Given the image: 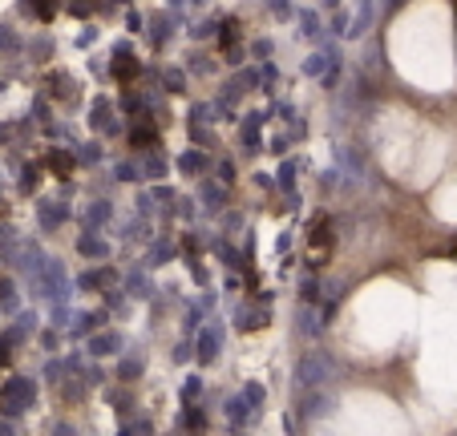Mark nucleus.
<instances>
[{"label": "nucleus", "instance_id": "nucleus-1", "mask_svg": "<svg viewBox=\"0 0 457 436\" xmlns=\"http://www.w3.org/2000/svg\"><path fill=\"white\" fill-rule=\"evenodd\" d=\"M336 218L328 214V210H316L312 218H308V259H304V267L320 275V267H328V259L336 254Z\"/></svg>", "mask_w": 457, "mask_h": 436}, {"label": "nucleus", "instance_id": "nucleus-2", "mask_svg": "<svg viewBox=\"0 0 457 436\" xmlns=\"http://www.w3.org/2000/svg\"><path fill=\"white\" fill-rule=\"evenodd\" d=\"M89 134L101 141H126V130H130V121L118 114V97H110V93H97L94 101H89Z\"/></svg>", "mask_w": 457, "mask_h": 436}, {"label": "nucleus", "instance_id": "nucleus-3", "mask_svg": "<svg viewBox=\"0 0 457 436\" xmlns=\"http://www.w3.org/2000/svg\"><path fill=\"white\" fill-rule=\"evenodd\" d=\"M142 57H138V49H134V41L130 37H121V41H114V49H110V81L114 85H138L142 81Z\"/></svg>", "mask_w": 457, "mask_h": 436}, {"label": "nucleus", "instance_id": "nucleus-4", "mask_svg": "<svg viewBox=\"0 0 457 436\" xmlns=\"http://www.w3.org/2000/svg\"><path fill=\"white\" fill-rule=\"evenodd\" d=\"M332 372H336L332 351H328V347H312V351H304L300 364H295V388L300 392L304 388H324Z\"/></svg>", "mask_w": 457, "mask_h": 436}, {"label": "nucleus", "instance_id": "nucleus-5", "mask_svg": "<svg viewBox=\"0 0 457 436\" xmlns=\"http://www.w3.org/2000/svg\"><path fill=\"white\" fill-rule=\"evenodd\" d=\"M73 287H77L81 295H101V291H114V287H121V267H114V263H89L81 275L73 279Z\"/></svg>", "mask_w": 457, "mask_h": 436}, {"label": "nucleus", "instance_id": "nucleus-6", "mask_svg": "<svg viewBox=\"0 0 457 436\" xmlns=\"http://www.w3.org/2000/svg\"><path fill=\"white\" fill-rule=\"evenodd\" d=\"M121 291L134 299V303H154V299H158V283H154V271L146 267L142 259H138V263H130V267L121 271Z\"/></svg>", "mask_w": 457, "mask_h": 436}, {"label": "nucleus", "instance_id": "nucleus-7", "mask_svg": "<svg viewBox=\"0 0 457 436\" xmlns=\"http://www.w3.org/2000/svg\"><path fill=\"white\" fill-rule=\"evenodd\" d=\"M174 170H178V178H187V182L211 178V174H215V154H211V150H198V146H187L182 154H174Z\"/></svg>", "mask_w": 457, "mask_h": 436}, {"label": "nucleus", "instance_id": "nucleus-8", "mask_svg": "<svg viewBox=\"0 0 457 436\" xmlns=\"http://www.w3.org/2000/svg\"><path fill=\"white\" fill-rule=\"evenodd\" d=\"M194 198H198V207H202L207 218H218L223 210L231 207V186H223L215 174H211V178H198V182H194Z\"/></svg>", "mask_w": 457, "mask_h": 436}, {"label": "nucleus", "instance_id": "nucleus-9", "mask_svg": "<svg viewBox=\"0 0 457 436\" xmlns=\"http://www.w3.org/2000/svg\"><path fill=\"white\" fill-rule=\"evenodd\" d=\"M271 323V303H264V299L247 295L235 303V315H231V327L235 331H259V327H267Z\"/></svg>", "mask_w": 457, "mask_h": 436}, {"label": "nucleus", "instance_id": "nucleus-10", "mask_svg": "<svg viewBox=\"0 0 457 436\" xmlns=\"http://www.w3.org/2000/svg\"><path fill=\"white\" fill-rule=\"evenodd\" d=\"M223 335H227V331H223V320H207V327H202V331H198V335H194V364L198 367H211L218 360V351H223Z\"/></svg>", "mask_w": 457, "mask_h": 436}, {"label": "nucleus", "instance_id": "nucleus-11", "mask_svg": "<svg viewBox=\"0 0 457 436\" xmlns=\"http://www.w3.org/2000/svg\"><path fill=\"white\" fill-rule=\"evenodd\" d=\"M114 198L110 194H89V202L77 210V218H81V230H110V223H114Z\"/></svg>", "mask_w": 457, "mask_h": 436}, {"label": "nucleus", "instance_id": "nucleus-12", "mask_svg": "<svg viewBox=\"0 0 457 436\" xmlns=\"http://www.w3.org/2000/svg\"><path fill=\"white\" fill-rule=\"evenodd\" d=\"M121 347H126V331L121 327H101V331H94L89 340H85V351L94 356V360H110V356H121Z\"/></svg>", "mask_w": 457, "mask_h": 436}, {"label": "nucleus", "instance_id": "nucleus-13", "mask_svg": "<svg viewBox=\"0 0 457 436\" xmlns=\"http://www.w3.org/2000/svg\"><path fill=\"white\" fill-rule=\"evenodd\" d=\"M77 254H81L85 263H110V259H114V243H110V234H101V230H81V234H77Z\"/></svg>", "mask_w": 457, "mask_h": 436}, {"label": "nucleus", "instance_id": "nucleus-14", "mask_svg": "<svg viewBox=\"0 0 457 436\" xmlns=\"http://www.w3.org/2000/svg\"><path fill=\"white\" fill-rule=\"evenodd\" d=\"M146 267H150V271H158V267H170V263H178V259H182V247H178V238H170V234H154V238H150V243H146Z\"/></svg>", "mask_w": 457, "mask_h": 436}, {"label": "nucleus", "instance_id": "nucleus-15", "mask_svg": "<svg viewBox=\"0 0 457 436\" xmlns=\"http://www.w3.org/2000/svg\"><path fill=\"white\" fill-rule=\"evenodd\" d=\"M174 33H178V21H174L170 12H150V17H146V41H150L154 53H162V49L174 41Z\"/></svg>", "mask_w": 457, "mask_h": 436}, {"label": "nucleus", "instance_id": "nucleus-16", "mask_svg": "<svg viewBox=\"0 0 457 436\" xmlns=\"http://www.w3.org/2000/svg\"><path fill=\"white\" fill-rule=\"evenodd\" d=\"M37 214H41V230L53 234V230L65 227L77 210L69 207V198H57V202H53V198H41V202H37Z\"/></svg>", "mask_w": 457, "mask_h": 436}, {"label": "nucleus", "instance_id": "nucleus-17", "mask_svg": "<svg viewBox=\"0 0 457 436\" xmlns=\"http://www.w3.org/2000/svg\"><path fill=\"white\" fill-rule=\"evenodd\" d=\"M110 320H114V315H110L101 303H97V307H81V311L73 315V327H69V331H73V335H81V340H89L94 331L110 327Z\"/></svg>", "mask_w": 457, "mask_h": 436}, {"label": "nucleus", "instance_id": "nucleus-18", "mask_svg": "<svg viewBox=\"0 0 457 436\" xmlns=\"http://www.w3.org/2000/svg\"><path fill=\"white\" fill-rule=\"evenodd\" d=\"M138 158H142L146 186H150V182H166V174L174 170V162H170L166 146H158V150H146V154H138Z\"/></svg>", "mask_w": 457, "mask_h": 436}, {"label": "nucleus", "instance_id": "nucleus-19", "mask_svg": "<svg viewBox=\"0 0 457 436\" xmlns=\"http://www.w3.org/2000/svg\"><path fill=\"white\" fill-rule=\"evenodd\" d=\"M158 89H166L170 97H187L191 93V73L182 65H158Z\"/></svg>", "mask_w": 457, "mask_h": 436}, {"label": "nucleus", "instance_id": "nucleus-20", "mask_svg": "<svg viewBox=\"0 0 457 436\" xmlns=\"http://www.w3.org/2000/svg\"><path fill=\"white\" fill-rule=\"evenodd\" d=\"M291 331H295L300 340H316V335H324L320 311H316V307H308V303H300V307H295V315H291Z\"/></svg>", "mask_w": 457, "mask_h": 436}, {"label": "nucleus", "instance_id": "nucleus-21", "mask_svg": "<svg viewBox=\"0 0 457 436\" xmlns=\"http://www.w3.org/2000/svg\"><path fill=\"white\" fill-rule=\"evenodd\" d=\"M41 166H45V170H53V174L65 182V174H73L81 162H77V150H61V146H53V150H45V154H41Z\"/></svg>", "mask_w": 457, "mask_h": 436}, {"label": "nucleus", "instance_id": "nucleus-22", "mask_svg": "<svg viewBox=\"0 0 457 436\" xmlns=\"http://www.w3.org/2000/svg\"><path fill=\"white\" fill-rule=\"evenodd\" d=\"M114 186H146L142 158H138V154H130V158H118V162H114Z\"/></svg>", "mask_w": 457, "mask_h": 436}, {"label": "nucleus", "instance_id": "nucleus-23", "mask_svg": "<svg viewBox=\"0 0 457 436\" xmlns=\"http://www.w3.org/2000/svg\"><path fill=\"white\" fill-rule=\"evenodd\" d=\"M300 162L304 158H279V166H275V190L288 198V194H295V182H300Z\"/></svg>", "mask_w": 457, "mask_h": 436}, {"label": "nucleus", "instance_id": "nucleus-24", "mask_svg": "<svg viewBox=\"0 0 457 436\" xmlns=\"http://www.w3.org/2000/svg\"><path fill=\"white\" fill-rule=\"evenodd\" d=\"M49 85H53V89H49V97H53V101H65V105H73V101H77V81H73L69 73L53 69V73H49Z\"/></svg>", "mask_w": 457, "mask_h": 436}, {"label": "nucleus", "instance_id": "nucleus-25", "mask_svg": "<svg viewBox=\"0 0 457 436\" xmlns=\"http://www.w3.org/2000/svg\"><path fill=\"white\" fill-rule=\"evenodd\" d=\"M218 21H223V17H215V12H211V17H198V21H191V24H187V37H191L194 45L218 41Z\"/></svg>", "mask_w": 457, "mask_h": 436}, {"label": "nucleus", "instance_id": "nucleus-26", "mask_svg": "<svg viewBox=\"0 0 457 436\" xmlns=\"http://www.w3.org/2000/svg\"><path fill=\"white\" fill-rule=\"evenodd\" d=\"M73 150H77V162H81V166H105V158H110V154H105V141L94 138V134L85 141H77Z\"/></svg>", "mask_w": 457, "mask_h": 436}, {"label": "nucleus", "instance_id": "nucleus-27", "mask_svg": "<svg viewBox=\"0 0 457 436\" xmlns=\"http://www.w3.org/2000/svg\"><path fill=\"white\" fill-rule=\"evenodd\" d=\"M146 372V351L142 347H130L126 356H121V364H118V380L121 384H130V380H138Z\"/></svg>", "mask_w": 457, "mask_h": 436}, {"label": "nucleus", "instance_id": "nucleus-28", "mask_svg": "<svg viewBox=\"0 0 457 436\" xmlns=\"http://www.w3.org/2000/svg\"><path fill=\"white\" fill-rule=\"evenodd\" d=\"M182 69H187V73H194V77H211V73L218 69V61L211 57V53H207V49H198V45H194L191 53H187V61H182Z\"/></svg>", "mask_w": 457, "mask_h": 436}, {"label": "nucleus", "instance_id": "nucleus-29", "mask_svg": "<svg viewBox=\"0 0 457 436\" xmlns=\"http://www.w3.org/2000/svg\"><path fill=\"white\" fill-rule=\"evenodd\" d=\"M295 295H300V303H308V307H320V299H324V279L312 275V271H304L300 287H295Z\"/></svg>", "mask_w": 457, "mask_h": 436}, {"label": "nucleus", "instance_id": "nucleus-30", "mask_svg": "<svg viewBox=\"0 0 457 436\" xmlns=\"http://www.w3.org/2000/svg\"><path fill=\"white\" fill-rule=\"evenodd\" d=\"M235 45H243V21L239 17H223L218 21V49L227 53V49H235Z\"/></svg>", "mask_w": 457, "mask_h": 436}, {"label": "nucleus", "instance_id": "nucleus-31", "mask_svg": "<svg viewBox=\"0 0 457 436\" xmlns=\"http://www.w3.org/2000/svg\"><path fill=\"white\" fill-rule=\"evenodd\" d=\"M174 214H178V223H187V227L202 223V207H198V198H194V194H178V202H174Z\"/></svg>", "mask_w": 457, "mask_h": 436}, {"label": "nucleus", "instance_id": "nucleus-32", "mask_svg": "<svg viewBox=\"0 0 457 436\" xmlns=\"http://www.w3.org/2000/svg\"><path fill=\"white\" fill-rule=\"evenodd\" d=\"M187 138H191V146H198V150H211V154L218 150L215 125H187Z\"/></svg>", "mask_w": 457, "mask_h": 436}, {"label": "nucleus", "instance_id": "nucleus-33", "mask_svg": "<svg viewBox=\"0 0 457 436\" xmlns=\"http://www.w3.org/2000/svg\"><path fill=\"white\" fill-rule=\"evenodd\" d=\"M215 97H223L227 105H235V110H239V105H243V97H247V89H243V85H239V77L231 73V77H227V81L218 85V93H215Z\"/></svg>", "mask_w": 457, "mask_h": 436}, {"label": "nucleus", "instance_id": "nucleus-34", "mask_svg": "<svg viewBox=\"0 0 457 436\" xmlns=\"http://www.w3.org/2000/svg\"><path fill=\"white\" fill-rule=\"evenodd\" d=\"M73 315H77V311H73L69 303H49V323H53L57 331H69V327H73Z\"/></svg>", "mask_w": 457, "mask_h": 436}, {"label": "nucleus", "instance_id": "nucleus-35", "mask_svg": "<svg viewBox=\"0 0 457 436\" xmlns=\"http://www.w3.org/2000/svg\"><path fill=\"white\" fill-rule=\"evenodd\" d=\"M264 8L279 24H291V21H295V12H300V8H295V0H264Z\"/></svg>", "mask_w": 457, "mask_h": 436}, {"label": "nucleus", "instance_id": "nucleus-36", "mask_svg": "<svg viewBox=\"0 0 457 436\" xmlns=\"http://www.w3.org/2000/svg\"><path fill=\"white\" fill-rule=\"evenodd\" d=\"M218 230H223V238H231V234L247 230V218H243V210H223V214H218Z\"/></svg>", "mask_w": 457, "mask_h": 436}, {"label": "nucleus", "instance_id": "nucleus-37", "mask_svg": "<svg viewBox=\"0 0 457 436\" xmlns=\"http://www.w3.org/2000/svg\"><path fill=\"white\" fill-rule=\"evenodd\" d=\"M348 28H352V17H348L344 8H336V12L328 17V37H332V41H348Z\"/></svg>", "mask_w": 457, "mask_h": 436}, {"label": "nucleus", "instance_id": "nucleus-38", "mask_svg": "<svg viewBox=\"0 0 457 436\" xmlns=\"http://www.w3.org/2000/svg\"><path fill=\"white\" fill-rule=\"evenodd\" d=\"M121 24H126V33H130V37H138V33H146V12L138 8V4H126Z\"/></svg>", "mask_w": 457, "mask_h": 436}, {"label": "nucleus", "instance_id": "nucleus-39", "mask_svg": "<svg viewBox=\"0 0 457 436\" xmlns=\"http://www.w3.org/2000/svg\"><path fill=\"white\" fill-rule=\"evenodd\" d=\"M150 194H154L158 210H166V207H174V202H178V190H174L170 182H150Z\"/></svg>", "mask_w": 457, "mask_h": 436}, {"label": "nucleus", "instance_id": "nucleus-40", "mask_svg": "<svg viewBox=\"0 0 457 436\" xmlns=\"http://www.w3.org/2000/svg\"><path fill=\"white\" fill-rule=\"evenodd\" d=\"M247 53L255 57V65H259V61H271V57H275V41H271V37H255V41L247 45Z\"/></svg>", "mask_w": 457, "mask_h": 436}, {"label": "nucleus", "instance_id": "nucleus-41", "mask_svg": "<svg viewBox=\"0 0 457 436\" xmlns=\"http://www.w3.org/2000/svg\"><path fill=\"white\" fill-rule=\"evenodd\" d=\"M215 178L223 186H235V178H239V166H235V158H215Z\"/></svg>", "mask_w": 457, "mask_h": 436}, {"label": "nucleus", "instance_id": "nucleus-42", "mask_svg": "<svg viewBox=\"0 0 457 436\" xmlns=\"http://www.w3.org/2000/svg\"><path fill=\"white\" fill-rule=\"evenodd\" d=\"M291 146H295V141H291L288 130H284V134H271V138H267V154H275V158H288Z\"/></svg>", "mask_w": 457, "mask_h": 436}, {"label": "nucleus", "instance_id": "nucleus-43", "mask_svg": "<svg viewBox=\"0 0 457 436\" xmlns=\"http://www.w3.org/2000/svg\"><path fill=\"white\" fill-rule=\"evenodd\" d=\"M101 41V24H85L81 33H77V49H94Z\"/></svg>", "mask_w": 457, "mask_h": 436}, {"label": "nucleus", "instance_id": "nucleus-44", "mask_svg": "<svg viewBox=\"0 0 457 436\" xmlns=\"http://www.w3.org/2000/svg\"><path fill=\"white\" fill-rule=\"evenodd\" d=\"M251 186H255L259 194H275V174H267V170H255V174H251Z\"/></svg>", "mask_w": 457, "mask_h": 436}, {"label": "nucleus", "instance_id": "nucleus-45", "mask_svg": "<svg viewBox=\"0 0 457 436\" xmlns=\"http://www.w3.org/2000/svg\"><path fill=\"white\" fill-rule=\"evenodd\" d=\"M198 396H202V376L191 372V376H187V384H182V400L191 404V400H198Z\"/></svg>", "mask_w": 457, "mask_h": 436}, {"label": "nucleus", "instance_id": "nucleus-46", "mask_svg": "<svg viewBox=\"0 0 457 436\" xmlns=\"http://www.w3.org/2000/svg\"><path fill=\"white\" fill-rule=\"evenodd\" d=\"M243 400H247V404H251V408L259 412V408H264V400H267L264 384H247V388H243Z\"/></svg>", "mask_w": 457, "mask_h": 436}, {"label": "nucleus", "instance_id": "nucleus-47", "mask_svg": "<svg viewBox=\"0 0 457 436\" xmlns=\"http://www.w3.org/2000/svg\"><path fill=\"white\" fill-rule=\"evenodd\" d=\"M85 65H89V73H94V77H101V81H110V61H101V57H89V61H85Z\"/></svg>", "mask_w": 457, "mask_h": 436}, {"label": "nucleus", "instance_id": "nucleus-48", "mask_svg": "<svg viewBox=\"0 0 457 436\" xmlns=\"http://www.w3.org/2000/svg\"><path fill=\"white\" fill-rule=\"evenodd\" d=\"M288 134H291V141H295V146H300V141H308V121H304V117H295V121L288 125Z\"/></svg>", "mask_w": 457, "mask_h": 436}, {"label": "nucleus", "instance_id": "nucleus-49", "mask_svg": "<svg viewBox=\"0 0 457 436\" xmlns=\"http://www.w3.org/2000/svg\"><path fill=\"white\" fill-rule=\"evenodd\" d=\"M41 344H45V351H57V344H61V331H57V327L41 331Z\"/></svg>", "mask_w": 457, "mask_h": 436}, {"label": "nucleus", "instance_id": "nucleus-50", "mask_svg": "<svg viewBox=\"0 0 457 436\" xmlns=\"http://www.w3.org/2000/svg\"><path fill=\"white\" fill-rule=\"evenodd\" d=\"M275 247H279V254H291V227H284V230H279Z\"/></svg>", "mask_w": 457, "mask_h": 436}, {"label": "nucleus", "instance_id": "nucleus-51", "mask_svg": "<svg viewBox=\"0 0 457 436\" xmlns=\"http://www.w3.org/2000/svg\"><path fill=\"white\" fill-rule=\"evenodd\" d=\"M340 4H344V0H316V8H320V12H336Z\"/></svg>", "mask_w": 457, "mask_h": 436}, {"label": "nucleus", "instance_id": "nucleus-52", "mask_svg": "<svg viewBox=\"0 0 457 436\" xmlns=\"http://www.w3.org/2000/svg\"><path fill=\"white\" fill-rule=\"evenodd\" d=\"M191 8H207V0H191Z\"/></svg>", "mask_w": 457, "mask_h": 436}, {"label": "nucleus", "instance_id": "nucleus-53", "mask_svg": "<svg viewBox=\"0 0 457 436\" xmlns=\"http://www.w3.org/2000/svg\"><path fill=\"white\" fill-rule=\"evenodd\" d=\"M364 4H377V0H356V8H364Z\"/></svg>", "mask_w": 457, "mask_h": 436}, {"label": "nucleus", "instance_id": "nucleus-54", "mask_svg": "<svg viewBox=\"0 0 457 436\" xmlns=\"http://www.w3.org/2000/svg\"><path fill=\"white\" fill-rule=\"evenodd\" d=\"M105 4H130V0H105Z\"/></svg>", "mask_w": 457, "mask_h": 436}]
</instances>
